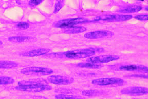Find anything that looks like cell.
Listing matches in <instances>:
<instances>
[{
  "mask_svg": "<svg viewBox=\"0 0 148 99\" xmlns=\"http://www.w3.org/2000/svg\"><path fill=\"white\" fill-rule=\"evenodd\" d=\"M119 69L121 71H137L146 73H147L148 71V67L142 65H123L119 67Z\"/></svg>",
  "mask_w": 148,
  "mask_h": 99,
  "instance_id": "obj_12",
  "label": "cell"
},
{
  "mask_svg": "<svg viewBox=\"0 0 148 99\" xmlns=\"http://www.w3.org/2000/svg\"><path fill=\"white\" fill-rule=\"evenodd\" d=\"M43 2V0H30L28 2V5L30 7H36L41 4Z\"/></svg>",
  "mask_w": 148,
  "mask_h": 99,
  "instance_id": "obj_23",
  "label": "cell"
},
{
  "mask_svg": "<svg viewBox=\"0 0 148 99\" xmlns=\"http://www.w3.org/2000/svg\"><path fill=\"white\" fill-rule=\"evenodd\" d=\"M134 18L137 20L141 21H147L148 20V14L147 13L143 14H139L135 16Z\"/></svg>",
  "mask_w": 148,
  "mask_h": 99,
  "instance_id": "obj_24",
  "label": "cell"
},
{
  "mask_svg": "<svg viewBox=\"0 0 148 99\" xmlns=\"http://www.w3.org/2000/svg\"></svg>",
  "mask_w": 148,
  "mask_h": 99,
  "instance_id": "obj_28",
  "label": "cell"
},
{
  "mask_svg": "<svg viewBox=\"0 0 148 99\" xmlns=\"http://www.w3.org/2000/svg\"><path fill=\"white\" fill-rule=\"evenodd\" d=\"M125 80L118 78H103L96 79L92 81V84L98 86L123 85Z\"/></svg>",
  "mask_w": 148,
  "mask_h": 99,
  "instance_id": "obj_8",
  "label": "cell"
},
{
  "mask_svg": "<svg viewBox=\"0 0 148 99\" xmlns=\"http://www.w3.org/2000/svg\"><path fill=\"white\" fill-rule=\"evenodd\" d=\"M18 62L8 60H0V69H12L18 67Z\"/></svg>",
  "mask_w": 148,
  "mask_h": 99,
  "instance_id": "obj_13",
  "label": "cell"
},
{
  "mask_svg": "<svg viewBox=\"0 0 148 99\" xmlns=\"http://www.w3.org/2000/svg\"><path fill=\"white\" fill-rule=\"evenodd\" d=\"M132 18L133 16L131 14H110L96 17L93 21H103L109 22H123L128 21Z\"/></svg>",
  "mask_w": 148,
  "mask_h": 99,
  "instance_id": "obj_6",
  "label": "cell"
},
{
  "mask_svg": "<svg viewBox=\"0 0 148 99\" xmlns=\"http://www.w3.org/2000/svg\"><path fill=\"white\" fill-rule=\"evenodd\" d=\"M120 59V56L114 54H108V55H102L92 56L88 58L86 61L94 64L100 65L102 63H105L108 62L119 60Z\"/></svg>",
  "mask_w": 148,
  "mask_h": 99,
  "instance_id": "obj_5",
  "label": "cell"
},
{
  "mask_svg": "<svg viewBox=\"0 0 148 99\" xmlns=\"http://www.w3.org/2000/svg\"><path fill=\"white\" fill-rule=\"evenodd\" d=\"M142 9V7L139 5H133L123 8V9L119 10L118 12L122 13H135L140 11Z\"/></svg>",
  "mask_w": 148,
  "mask_h": 99,
  "instance_id": "obj_17",
  "label": "cell"
},
{
  "mask_svg": "<svg viewBox=\"0 0 148 99\" xmlns=\"http://www.w3.org/2000/svg\"></svg>",
  "mask_w": 148,
  "mask_h": 99,
  "instance_id": "obj_29",
  "label": "cell"
},
{
  "mask_svg": "<svg viewBox=\"0 0 148 99\" xmlns=\"http://www.w3.org/2000/svg\"><path fill=\"white\" fill-rule=\"evenodd\" d=\"M120 93L130 96H140L148 94V88L142 86H130L121 90Z\"/></svg>",
  "mask_w": 148,
  "mask_h": 99,
  "instance_id": "obj_7",
  "label": "cell"
},
{
  "mask_svg": "<svg viewBox=\"0 0 148 99\" xmlns=\"http://www.w3.org/2000/svg\"><path fill=\"white\" fill-rule=\"evenodd\" d=\"M3 44V42L1 41V40H0V46H1L2 44Z\"/></svg>",
  "mask_w": 148,
  "mask_h": 99,
  "instance_id": "obj_27",
  "label": "cell"
},
{
  "mask_svg": "<svg viewBox=\"0 0 148 99\" xmlns=\"http://www.w3.org/2000/svg\"><path fill=\"white\" fill-rule=\"evenodd\" d=\"M14 82V79L8 76H0V85H9Z\"/></svg>",
  "mask_w": 148,
  "mask_h": 99,
  "instance_id": "obj_20",
  "label": "cell"
},
{
  "mask_svg": "<svg viewBox=\"0 0 148 99\" xmlns=\"http://www.w3.org/2000/svg\"><path fill=\"white\" fill-rule=\"evenodd\" d=\"M87 30V28L83 26H75L72 28L65 29L63 32L67 34H77L85 32Z\"/></svg>",
  "mask_w": 148,
  "mask_h": 99,
  "instance_id": "obj_16",
  "label": "cell"
},
{
  "mask_svg": "<svg viewBox=\"0 0 148 99\" xmlns=\"http://www.w3.org/2000/svg\"><path fill=\"white\" fill-rule=\"evenodd\" d=\"M35 38L30 36H11L8 37L9 42L13 43H22L25 42H30Z\"/></svg>",
  "mask_w": 148,
  "mask_h": 99,
  "instance_id": "obj_14",
  "label": "cell"
},
{
  "mask_svg": "<svg viewBox=\"0 0 148 99\" xmlns=\"http://www.w3.org/2000/svg\"><path fill=\"white\" fill-rule=\"evenodd\" d=\"M16 26L18 28L22 30H26L29 27V24L27 22H18Z\"/></svg>",
  "mask_w": 148,
  "mask_h": 99,
  "instance_id": "obj_22",
  "label": "cell"
},
{
  "mask_svg": "<svg viewBox=\"0 0 148 99\" xmlns=\"http://www.w3.org/2000/svg\"><path fill=\"white\" fill-rule=\"evenodd\" d=\"M51 51L49 48H41L35 49L30 51H25L21 52L20 55L24 57H36V56H39L44 55L47 54V53Z\"/></svg>",
  "mask_w": 148,
  "mask_h": 99,
  "instance_id": "obj_11",
  "label": "cell"
},
{
  "mask_svg": "<svg viewBox=\"0 0 148 99\" xmlns=\"http://www.w3.org/2000/svg\"><path fill=\"white\" fill-rule=\"evenodd\" d=\"M21 74L28 76H43L53 74V71L48 67H30L23 68L20 71Z\"/></svg>",
  "mask_w": 148,
  "mask_h": 99,
  "instance_id": "obj_4",
  "label": "cell"
},
{
  "mask_svg": "<svg viewBox=\"0 0 148 99\" xmlns=\"http://www.w3.org/2000/svg\"><path fill=\"white\" fill-rule=\"evenodd\" d=\"M81 94L86 97H96L101 96L103 94V91L97 90H84L81 92Z\"/></svg>",
  "mask_w": 148,
  "mask_h": 99,
  "instance_id": "obj_15",
  "label": "cell"
},
{
  "mask_svg": "<svg viewBox=\"0 0 148 99\" xmlns=\"http://www.w3.org/2000/svg\"><path fill=\"white\" fill-rule=\"evenodd\" d=\"M35 99H48L46 97H41V96H35L34 97Z\"/></svg>",
  "mask_w": 148,
  "mask_h": 99,
  "instance_id": "obj_26",
  "label": "cell"
},
{
  "mask_svg": "<svg viewBox=\"0 0 148 99\" xmlns=\"http://www.w3.org/2000/svg\"><path fill=\"white\" fill-rule=\"evenodd\" d=\"M114 33L109 30H98L86 33L84 37L89 39H96L103 38H109L114 35Z\"/></svg>",
  "mask_w": 148,
  "mask_h": 99,
  "instance_id": "obj_10",
  "label": "cell"
},
{
  "mask_svg": "<svg viewBox=\"0 0 148 99\" xmlns=\"http://www.w3.org/2000/svg\"><path fill=\"white\" fill-rule=\"evenodd\" d=\"M131 77H136V78H141L148 79V75H143V74H133L131 75Z\"/></svg>",
  "mask_w": 148,
  "mask_h": 99,
  "instance_id": "obj_25",
  "label": "cell"
},
{
  "mask_svg": "<svg viewBox=\"0 0 148 99\" xmlns=\"http://www.w3.org/2000/svg\"><path fill=\"white\" fill-rule=\"evenodd\" d=\"M90 21L88 19L82 17L71 18V19H63L57 21L53 24L54 27L61 29H68L75 27V26L80 24L88 23Z\"/></svg>",
  "mask_w": 148,
  "mask_h": 99,
  "instance_id": "obj_3",
  "label": "cell"
},
{
  "mask_svg": "<svg viewBox=\"0 0 148 99\" xmlns=\"http://www.w3.org/2000/svg\"><path fill=\"white\" fill-rule=\"evenodd\" d=\"M64 6V1H63V0L57 1L55 5L53 13L56 14L57 13H58V12Z\"/></svg>",
  "mask_w": 148,
  "mask_h": 99,
  "instance_id": "obj_21",
  "label": "cell"
},
{
  "mask_svg": "<svg viewBox=\"0 0 148 99\" xmlns=\"http://www.w3.org/2000/svg\"><path fill=\"white\" fill-rule=\"evenodd\" d=\"M16 89L26 92H39L51 90L52 87L41 81L23 80L18 82Z\"/></svg>",
  "mask_w": 148,
  "mask_h": 99,
  "instance_id": "obj_1",
  "label": "cell"
},
{
  "mask_svg": "<svg viewBox=\"0 0 148 99\" xmlns=\"http://www.w3.org/2000/svg\"><path fill=\"white\" fill-rule=\"evenodd\" d=\"M47 80L55 85H69L74 82V79L69 76L51 75L47 78Z\"/></svg>",
  "mask_w": 148,
  "mask_h": 99,
  "instance_id": "obj_9",
  "label": "cell"
},
{
  "mask_svg": "<svg viewBox=\"0 0 148 99\" xmlns=\"http://www.w3.org/2000/svg\"><path fill=\"white\" fill-rule=\"evenodd\" d=\"M96 53L94 48H81L68 51L62 53V55L65 57L73 59L85 58L92 57Z\"/></svg>",
  "mask_w": 148,
  "mask_h": 99,
  "instance_id": "obj_2",
  "label": "cell"
},
{
  "mask_svg": "<svg viewBox=\"0 0 148 99\" xmlns=\"http://www.w3.org/2000/svg\"><path fill=\"white\" fill-rule=\"evenodd\" d=\"M77 66L81 68H86L90 69H98L103 67L102 65L94 64L90 62H81L77 64Z\"/></svg>",
  "mask_w": 148,
  "mask_h": 99,
  "instance_id": "obj_18",
  "label": "cell"
},
{
  "mask_svg": "<svg viewBox=\"0 0 148 99\" xmlns=\"http://www.w3.org/2000/svg\"><path fill=\"white\" fill-rule=\"evenodd\" d=\"M55 98L56 99H85L84 97L80 96L66 94H57Z\"/></svg>",
  "mask_w": 148,
  "mask_h": 99,
  "instance_id": "obj_19",
  "label": "cell"
}]
</instances>
